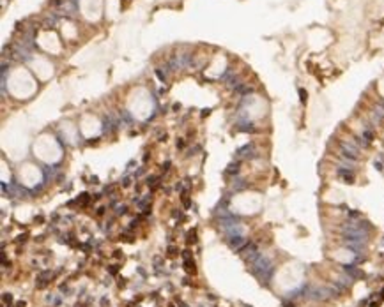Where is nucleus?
I'll list each match as a JSON object with an SVG mask.
<instances>
[{
    "label": "nucleus",
    "mask_w": 384,
    "mask_h": 307,
    "mask_svg": "<svg viewBox=\"0 0 384 307\" xmlns=\"http://www.w3.org/2000/svg\"><path fill=\"white\" fill-rule=\"evenodd\" d=\"M186 242H188V244H195V242H196V231H195V230L188 231V235H186Z\"/></svg>",
    "instance_id": "obj_5"
},
{
    "label": "nucleus",
    "mask_w": 384,
    "mask_h": 307,
    "mask_svg": "<svg viewBox=\"0 0 384 307\" xmlns=\"http://www.w3.org/2000/svg\"><path fill=\"white\" fill-rule=\"evenodd\" d=\"M184 268H186V272H190V274H193V272H195V261H193L191 258L184 260Z\"/></svg>",
    "instance_id": "obj_4"
},
{
    "label": "nucleus",
    "mask_w": 384,
    "mask_h": 307,
    "mask_svg": "<svg viewBox=\"0 0 384 307\" xmlns=\"http://www.w3.org/2000/svg\"><path fill=\"white\" fill-rule=\"evenodd\" d=\"M244 240L241 238V237H232V240H230V247H234V249H241V244H243Z\"/></svg>",
    "instance_id": "obj_3"
},
{
    "label": "nucleus",
    "mask_w": 384,
    "mask_h": 307,
    "mask_svg": "<svg viewBox=\"0 0 384 307\" xmlns=\"http://www.w3.org/2000/svg\"><path fill=\"white\" fill-rule=\"evenodd\" d=\"M372 138H374L372 131H365V133H363V139H365V145H368V143L372 141Z\"/></svg>",
    "instance_id": "obj_7"
},
{
    "label": "nucleus",
    "mask_w": 384,
    "mask_h": 307,
    "mask_svg": "<svg viewBox=\"0 0 384 307\" xmlns=\"http://www.w3.org/2000/svg\"><path fill=\"white\" fill-rule=\"evenodd\" d=\"M239 171V162H230L229 164V168H227V173L229 175H234V173Z\"/></svg>",
    "instance_id": "obj_6"
},
{
    "label": "nucleus",
    "mask_w": 384,
    "mask_h": 307,
    "mask_svg": "<svg viewBox=\"0 0 384 307\" xmlns=\"http://www.w3.org/2000/svg\"><path fill=\"white\" fill-rule=\"evenodd\" d=\"M168 168H170V161H167V162L163 164V171H168Z\"/></svg>",
    "instance_id": "obj_12"
},
{
    "label": "nucleus",
    "mask_w": 384,
    "mask_h": 307,
    "mask_svg": "<svg viewBox=\"0 0 384 307\" xmlns=\"http://www.w3.org/2000/svg\"><path fill=\"white\" fill-rule=\"evenodd\" d=\"M168 254H170V256H173V254H177V249L170 245V247H168Z\"/></svg>",
    "instance_id": "obj_10"
},
{
    "label": "nucleus",
    "mask_w": 384,
    "mask_h": 307,
    "mask_svg": "<svg viewBox=\"0 0 384 307\" xmlns=\"http://www.w3.org/2000/svg\"><path fill=\"white\" fill-rule=\"evenodd\" d=\"M177 147L182 148V147H184V141H182V139H177Z\"/></svg>",
    "instance_id": "obj_13"
},
{
    "label": "nucleus",
    "mask_w": 384,
    "mask_h": 307,
    "mask_svg": "<svg viewBox=\"0 0 384 307\" xmlns=\"http://www.w3.org/2000/svg\"><path fill=\"white\" fill-rule=\"evenodd\" d=\"M299 96H301V101H303V102L306 101V92H305V90H299Z\"/></svg>",
    "instance_id": "obj_9"
},
{
    "label": "nucleus",
    "mask_w": 384,
    "mask_h": 307,
    "mask_svg": "<svg viewBox=\"0 0 384 307\" xmlns=\"http://www.w3.org/2000/svg\"><path fill=\"white\" fill-rule=\"evenodd\" d=\"M340 148H342L344 157L350 159V161H356L359 157V148L354 143H350V141H340Z\"/></svg>",
    "instance_id": "obj_1"
},
{
    "label": "nucleus",
    "mask_w": 384,
    "mask_h": 307,
    "mask_svg": "<svg viewBox=\"0 0 384 307\" xmlns=\"http://www.w3.org/2000/svg\"><path fill=\"white\" fill-rule=\"evenodd\" d=\"M16 307H25V302H18V304H16Z\"/></svg>",
    "instance_id": "obj_15"
},
{
    "label": "nucleus",
    "mask_w": 384,
    "mask_h": 307,
    "mask_svg": "<svg viewBox=\"0 0 384 307\" xmlns=\"http://www.w3.org/2000/svg\"><path fill=\"white\" fill-rule=\"evenodd\" d=\"M27 240V235H21V237H18V242H25Z\"/></svg>",
    "instance_id": "obj_14"
},
{
    "label": "nucleus",
    "mask_w": 384,
    "mask_h": 307,
    "mask_svg": "<svg viewBox=\"0 0 384 307\" xmlns=\"http://www.w3.org/2000/svg\"><path fill=\"white\" fill-rule=\"evenodd\" d=\"M126 210H128V208H126V207L122 205V207H119V210H117V214H126Z\"/></svg>",
    "instance_id": "obj_11"
},
{
    "label": "nucleus",
    "mask_w": 384,
    "mask_h": 307,
    "mask_svg": "<svg viewBox=\"0 0 384 307\" xmlns=\"http://www.w3.org/2000/svg\"><path fill=\"white\" fill-rule=\"evenodd\" d=\"M338 175L345 180L347 184H352L354 182V175H352V171H349V170H344V168H340L338 170Z\"/></svg>",
    "instance_id": "obj_2"
},
{
    "label": "nucleus",
    "mask_w": 384,
    "mask_h": 307,
    "mask_svg": "<svg viewBox=\"0 0 384 307\" xmlns=\"http://www.w3.org/2000/svg\"><path fill=\"white\" fill-rule=\"evenodd\" d=\"M4 302H5V304H11V302H13V297H11L9 293H4Z\"/></svg>",
    "instance_id": "obj_8"
}]
</instances>
